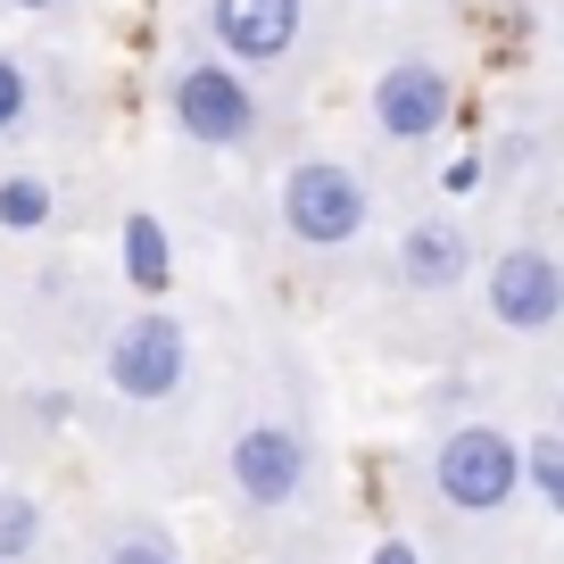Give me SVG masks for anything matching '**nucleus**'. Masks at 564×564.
<instances>
[{"mask_svg":"<svg viewBox=\"0 0 564 564\" xmlns=\"http://www.w3.org/2000/svg\"><path fill=\"white\" fill-rule=\"evenodd\" d=\"M523 441H507L498 423H457L441 448H432V490L457 514H507L523 490Z\"/></svg>","mask_w":564,"mask_h":564,"instance_id":"1","label":"nucleus"},{"mask_svg":"<svg viewBox=\"0 0 564 564\" xmlns=\"http://www.w3.org/2000/svg\"><path fill=\"white\" fill-rule=\"evenodd\" d=\"M373 216V192L366 175H349L340 159H307L282 175V232L307 249H349Z\"/></svg>","mask_w":564,"mask_h":564,"instance_id":"2","label":"nucleus"},{"mask_svg":"<svg viewBox=\"0 0 564 564\" xmlns=\"http://www.w3.org/2000/svg\"><path fill=\"white\" fill-rule=\"evenodd\" d=\"M183 373H192V333H183L166 307H141V316H124L117 333H108V382H117L133 406L175 399Z\"/></svg>","mask_w":564,"mask_h":564,"instance_id":"3","label":"nucleus"},{"mask_svg":"<svg viewBox=\"0 0 564 564\" xmlns=\"http://www.w3.org/2000/svg\"><path fill=\"white\" fill-rule=\"evenodd\" d=\"M166 108H175V124L199 141V150H241V141L258 133V100H249V84H241L232 67H216V58L175 67Z\"/></svg>","mask_w":564,"mask_h":564,"instance_id":"4","label":"nucleus"},{"mask_svg":"<svg viewBox=\"0 0 564 564\" xmlns=\"http://www.w3.org/2000/svg\"><path fill=\"white\" fill-rule=\"evenodd\" d=\"M225 474H232V490L249 498V507H291V498L307 490V432H291V423H241L232 432V448H225Z\"/></svg>","mask_w":564,"mask_h":564,"instance_id":"5","label":"nucleus"},{"mask_svg":"<svg viewBox=\"0 0 564 564\" xmlns=\"http://www.w3.org/2000/svg\"><path fill=\"white\" fill-rule=\"evenodd\" d=\"M490 316L507 324V333H547V324L564 316V258L540 241L507 249V258H490Z\"/></svg>","mask_w":564,"mask_h":564,"instance_id":"6","label":"nucleus"},{"mask_svg":"<svg viewBox=\"0 0 564 564\" xmlns=\"http://www.w3.org/2000/svg\"><path fill=\"white\" fill-rule=\"evenodd\" d=\"M448 108H457V84H448V67H432V58H399V67H382V84H373V124H382L390 141H432L448 124Z\"/></svg>","mask_w":564,"mask_h":564,"instance_id":"7","label":"nucleus"},{"mask_svg":"<svg viewBox=\"0 0 564 564\" xmlns=\"http://www.w3.org/2000/svg\"><path fill=\"white\" fill-rule=\"evenodd\" d=\"M300 18H307V0H208L216 42H225V58H241V67H274V58H291Z\"/></svg>","mask_w":564,"mask_h":564,"instance_id":"8","label":"nucleus"},{"mask_svg":"<svg viewBox=\"0 0 564 564\" xmlns=\"http://www.w3.org/2000/svg\"><path fill=\"white\" fill-rule=\"evenodd\" d=\"M465 265H474V241H465L448 216H423V225L399 241V274L415 282V291H457Z\"/></svg>","mask_w":564,"mask_h":564,"instance_id":"9","label":"nucleus"},{"mask_svg":"<svg viewBox=\"0 0 564 564\" xmlns=\"http://www.w3.org/2000/svg\"><path fill=\"white\" fill-rule=\"evenodd\" d=\"M100 564H183V547H175V531H166V523L133 514V523H117V531H108Z\"/></svg>","mask_w":564,"mask_h":564,"instance_id":"10","label":"nucleus"},{"mask_svg":"<svg viewBox=\"0 0 564 564\" xmlns=\"http://www.w3.org/2000/svg\"><path fill=\"white\" fill-rule=\"evenodd\" d=\"M42 547V507L25 490H0V564H18Z\"/></svg>","mask_w":564,"mask_h":564,"instance_id":"11","label":"nucleus"},{"mask_svg":"<svg viewBox=\"0 0 564 564\" xmlns=\"http://www.w3.org/2000/svg\"><path fill=\"white\" fill-rule=\"evenodd\" d=\"M124 274H133L141 291H159V282H166V232L150 225V216H133V225H124Z\"/></svg>","mask_w":564,"mask_h":564,"instance_id":"12","label":"nucleus"},{"mask_svg":"<svg viewBox=\"0 0 564 564\" xmlns=\"http://www.w3.org/2000/svg\"><path fill=\"white\" fill-rule=\"evenodd\" d=\"M0 216L9 225H51V192L42 183H0Z\"/></svg>","mask_w":564,"mask_h":564,"instance_id":"13","label":"nucleus"},{"mask_svg":"<svg viewBox=\"0 0 564 564\" xmlns=\"http://www.w3.org/2000/svg\"><path fill=\"white\" fill-rule=\"evenodd\" d=\"M523 465H531V481H540V490L564 507V441H556V432H547V441H531V448H523Z\"/></svg>","mask_w":564,"mask_h":564,"instance_id":"14","label":"nucleus"},{"mask_svg":"<svg viewBox=\"0 0 564 564\" xmlns=\"http://www.w3.org/2000/svg\"><path fill=\"white\" fill-rule=\"evenodd\" d=\"M25 108H34V84H25L18 58H0V133H9V124H25Z\"/></svg>","mask_w":564,"mask_h":564,"instance_id":"15","label":"nucleus"},{"mask_svg":"<svg viewBox=\"0 0 564 564\" xmlns=\"http://www.w3.org/2000/svg\"><path fill=\"white\" fill-rule=\"evenodd\" d=\"M373 564H423V556H415L406 540H382V547H373Z\"/></svg>","mask_w":564,"mask_h":564,"instance_id":"16","label":"nucleus"},{"mask_svg":"<svg viewBox=\"0 0 564 564\" xmlns=\"http://www.w3.org/2000/svg\"><path fill=\"white\" fill-rule=\"evenodd\" d=\"M9 9H51V0H9Z\"/></svg>","mask_w":564,"mask_h":564,"instance_id":"17","label":"nucleus"},{"mask_svg":"<svg viewBox=\"0 0 564 564\" xmlns=\"http://www.w3.org/2000/svg\"><path fill=\"white\" fill-rule=\"evenodd\" d=\"M556 432H564V390H556Z\"/></svg>","mask_w":564,"mask_h":564,"instance_id":"18","label":"nucleus"}]
</instances>
